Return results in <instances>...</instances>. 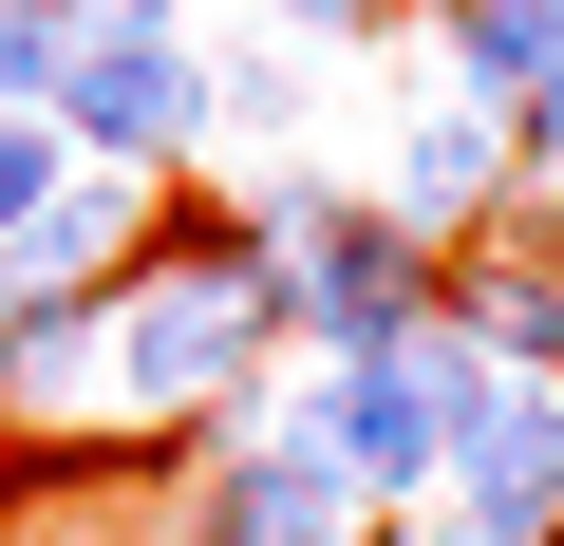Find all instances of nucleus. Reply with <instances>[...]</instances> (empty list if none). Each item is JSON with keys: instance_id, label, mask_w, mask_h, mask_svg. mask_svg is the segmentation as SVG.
Returning a JSON list of instances; mask_svg holds the SVG:
<instances>
[{"instance_id": "obj_1", "label": "nucleus", "mask_w": 564, "mask_h": 546, "mask_svg": "<svg viewBox=\"0 0 564 546\" xmlns=\"http://www.w3.org/2000/svg\"><path fill=\"white\" fill-rule=\"evenodd\" d=\"M263 321H282L263 207H170V226L132 245L113 321H95V396H113V415H207V396L263 358Z\"/></svg>"}, {"instance_id": "obj_2", "label": "nucleus", "mask_w": 564, "mask_h": 546, "mask_svg": "<svg viewBox=\"0 0 564 546\" xmlns=\"http://www.w3.org/2000/svg\"><path fill=\"white\" fill-rule=\"evenodd\" d=\"M245 207H263V245H282V321H302L321 358H395V340L433 321V245H414L395 207H358V189H321V170H263Z\"/></svg>"}, {"instance_id": "obj_3", "label": "nucleus", "mask_w": 564, "mask_h": 546, "mask_svg": "<svg viewBox=\"0 0 564 546\" xmlns=\"http://www.w3.org/2000/svg\"><path fill=\"white\" fill-rule=\"evenodd\" d=\"M39 114L76 132V170H188V151H207V57H188L170 0H76Z\"/></svg>"}, {"instance_id": "obj_4", "label": "nucleus", "mask_w": 564, "mask_h": 546, "mask_svg": "<svg viewBox=\"0 0 564 546\" xmlns=\"http://www.w3.org/2000/svg\"><path fill=\"white\" fill-rule=\"evenodd\" d=\"M452 433H470V415H452L414 358H339L321 396H282V452H321L358 508H414V490H452Z\"/></svg>"}, {"instance_id": "obj_5", "label": "nucleus", "mask_w": 564, "mask_h": 546, "mask_svg": "<svg viewBox=\"0 0 564 546\" xmlns=\"http://www.w3.org/2000/svg\"><path fill=\"white\" fill-rule=\"evenodd\" d=\"M452 527L564 546V396H545V377H489V415L452 433Z\"/></svg>"}, {"instance_id": "obj_6", "label": "nucleus", "mask_w": 564, "mask_h": 546, "mask_svg": "<svg viewBox=\"0 0 564 546\" xmlns=\"http://www.w3.org/2000/svg\"><path fill=\"white\" fill-rule=\"evenodd\" d=\"M433 302L489 340V377H545V396H564V245H452Z\"/></svg>"}, {"instance_id": "obj_7", "label": "nucleus", "mask_w": 564, "mask_h": 546, "mask_svg": "<svg viewBox=\"0 0 564 546\" xmlns=\"http://www.w3.org/2000/svg\"><path fill=\"white\" fill-rule=\"evenodd\" d=\"M188 546H358V490H339L321 452H282V433H245V452L207 471Z\"/></svg>"}, {"instance_id": "obj_8", "label": "nucleus", "mask_w": 564, "mask_h": 546, "mask_svg": "<svg viewBox=\"0 0 564 546\" xmlns=\"http://www.w3.org/2000/svg\"><path fill=\"white\" fill-rule=\"evenodd\" d=\"M489 189H508V114H489V95H414V132H395V170H377V207L433 245V226H470Z\"/></svg>"}, {"instance_id": "obj_9", "label": "nucleus", "mask_w": 564, "mask_h": 546, "mask_svg": "<svg viewBox=\"0 0 564 546\" xmlns=\"http://www.w3.org/2000/svg\"><path fill=\"white\" fill-rule=\"evenodd\" d=\"M433 57H452V95H545L564 76V0H433Z\"/></svg>"}, {"instance_id": "obj_10", "label": "nucleus", "mask_w": 564, "mask_h": 546, "mask_svg": "<svg viewBox=\"0 0 564 546\" xmlns=\"http://www.w3.org/2000/svg\"><path fill=\"white\" fill-rule=\"evenodd\" d=\"M207 132H226V151H263V170H302V151H282V132H302V57H282V39L207 57Z\"/></svg>"}, {"instance_id": "obj_11", "label": "nucleus", "mask_w": 564, "mask_h": 546, "mask_svg": "<svg viewBox=\"0 0 564 546\" xmlns=\"http://www.w3.org/2000/svg\"><path fill=\"white\" fill-rule=\"evenodd\" d=\"M57 189H76V132H57V114H0V264L39 245V207H57Z\"/></svg>"}, {"instance_id": "obj_12", "label": "nucleus", "mask_w": 564, "mask_h": 546, "mask_svg": "<svg viewBox=\"0 0 564 546\" xmlns=\"http://www.w3.org/2000/svg\"><path fill=\"white\" fill-rule=\"evenodd\" d=\"M57 39H76V0H0V114L57 95Z\"/></svg>"}, {"instance_id": "obj_13", "label": "nucleus", "mask_w": 564, "mask_h": 546, "mask_svg": "<svg viewBox=\"0 0 564 546\" xmlns=\"http://www.w3.org/2000/svg\"><path fill=\"white\" fill-rule=\"evenodd\" d=\"M263 39L302 57V39H395V0H263Z\"/></svg>"}, {"instance_id": "obj_14", "label": "nucleus", "mask_w": 564, "mask_h": 546, "mask_svg": "<svg viewBox=\"0 0 564 546\" xmlns=\"http://www.w3.org/2000/svg\"><path fill=\"white\" fill-rule=\"evenodd\" d=\"M508 170H527V189H564V76H545V95H508Z\"/></svg>"}, {"instance_id": "obj_15", "label": "nucleus", "mask_w": 564, "mask_h": 546, "mask_svg": "<svg viewBox=\"0 0 564 546\" xmlns=\"http://www.w3.org/2000/svg\"><path fill=\"white\" fill-rule=\"evenodd\" d=\"M57 546H95V527H57Z\"/></svg>"}]
</instances>
